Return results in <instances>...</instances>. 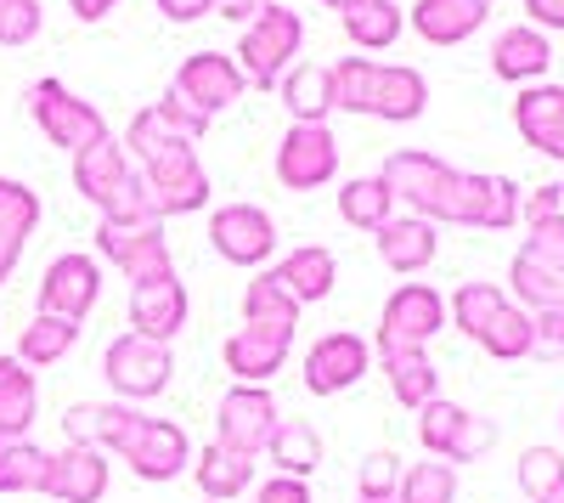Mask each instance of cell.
Returning a JSON list of instances; mask_svg holds the SVG:
<instances>
[{"instance_id":"obj_1","label":"cell","mask_w":564,"mask_h":503,"mask_svg":"<svg viewBox=\"0 0 564 503\" xmlns=\"http://www.w3.org/2000/svg\"><path fill=\"white\" fill-rule=\"evenodd\" d=\"M384 188L395 193V204H406V215L423 221H452V226H480V233H508L520 221V188L508 175H475V170H452L446 159L423 153V148H401L384 159Z\"/></svg>"},{"instance_id":"obj_2","label":"cell","mask_w":564,"mask_h":503,"mask_svg":"<svg viewBox=\"0 0 564 503\" xmlns=\"http://www.w3.org/2000/svg\"><path fill=\"white\" fill-rule=\"evenodd\" d=\"M300 45H305V23H300V12H294V7H282V0H271V7L238 34V57H231V63L243 68L249 85L276 90V79L294 68Z\"/></svg>"},{"instance_id":"obj_3","label":"cell","mask_w":564,"mask_h":503,"mask_svg":"<svg viewBox=\"0 0 564 503\" xmlns=\"http://www.w3.org/2000/svg\"><path fill=\"white\" fill-rule=\"evenodd\" d=\"M29 119H34V130L45 136V142L68 148V153H85V148L108 142V119L97 114V103L74 97L63 79H34L29 85Z\"/></svg>"},{"instance_id":"obj_4","label":"cell","mask_w":564,"mask_h":503,"mask_svg":"<svg viewBox=\"0 0 564 503\" xmlns=\"http://www.w3.org/2000/svg\"><path fill=\"white\" fill-rule=\"evenodd\" d=\"M170 374H175V351L159 345V340L119 334V340L102 351V379H108L113 402H124V407L159 402V396L170 390Z\"/></svg>"},{"instance_id":"obj_5","label":"cell","mask_w":564,"mask_h":503,"mask_svg":"<svg viewBox=\"0 0 564 503\" xmlns=\"http://www.w3.org/2000/svg\"><path fill=\"white\" fill-rule=\"evenodd\" d=\"M417 441H423L430 459H446L457 470V464L486 459V452L497 447V425L468 414V407H457V402H446V396H435L430 407H417Z\"/></svg>"},{"instance_id":"obj_6","label":"cell","mask_w":564,"mask_h":503,"mask_svg":"<svg viewBox=\"0 0 564 503\" xmlns=\"http://www.w3.org/2000/svg\"><path fill=\"white\" fill-rule=\"evenodd\" d=\"M441 329H446V295L430 283H401L379 311L372 351H430Z\"/></svg>"},{"instance_id":"obj_7","label":"cell","mask_w":564,"mask_h":503,"mask_svg":"<svg viewBox=\"0 0 564 503\" xmlns=\"http://www.w3.org/2000/svg\"><path fill=\"white\" fill-rule=\"evenodd\" d=\"M141 188H148V204L159 221L170 215H193L209 204V170L198 164V148H170V153H153L141 159Z\"/></svg>"},{"instance_id":"obj_8","label":"cell","mask_w":564,"mask_h":503,"mask_svg":"<svg viewBox=\"0 0 564 503\" xmlns=\"http://www.w3.org/2000/svg\"><path fill=\"white\" fill-rule=\"evenodd\" d=\"M282 425V407L265 385H231L215 407V441L243 452V459H265V441Z\"/></svg>"},{"instance_id":"obj_9","label":"cell","mask_w":564,"mask_h":503,"mask_svg":"<svg viewBox=\"0 0 564 503\" xmlns=\"http://www.w3.org/2000/svg\"><path fill=\"white\" fill-rule=\"evenodd\" d=\"M97 249L124 271L130 283H153L175 271L164 221H97Z\"/></svg>"},{"instance_id":"obj_10","label":"cell","mask_w":564,"mask_h":503,"mask_svg":"<svg viewBox=\"0 0 564 503\" xmlns=\"http://www.w3.org/2000/svg\"><path fill=\"white\" fill-rule=\"evenodd\" d=\"M193 452H198V447L186 441V430H181L175 419H148V414H141L135 430L119 441V459L130 464V475H135V481H153V486L186 475Z\"/></svg>"},{"instance_id":"obj_11","label":"cell","mask_w":564,"mask_h":503,"mask_svg":"<svg viewBox=\"0 0 564 503\" xmlns=\"http://www.w3.org/2000/svg\"><path fill=\"white\" fill-rule=\"evenodd\" d=\"M339 175V142L327 125H289L276 142V181L289 193H316Z\"/></svg>"},{"instance_id":"obj_12","label":"cell","mask_w":564,"mask_h":503,"mask_svg":"<svg viewBox=\"0 0 564 503\" xmlns=\"http://www.w3.org/2000/svg\"><path fill=\"white\" fill-rule=\"evenodd\" d=\"M175 97L193 108V114H204V119H215V114H226L231 103H243V90H249V79H243V68L231 63L226 52H193L181 68H175Z\"/></svg>"},{"instance_id":"obj_13","label":"cell","mask_w":564,"mask_h":503,"mask_svg":"<svg viewBox=\"0 0 564 503\" xmlns=\"http://www.w3.org/2000/svg\"><path fill=\"white\" fill-rule=\"evenodd\" d=\"M204 130H209V119L186 108L175 90H164L159 103H148V108L130 119L124 148H130L135 159H153V153H170V148H198Z\"/></svg>"},{"instance_id":"obj_14","label":"cell","mask_w":564,"mask_h":503,"mask_svg":"<svg viewBox=\"0 0 564 503\" xmlns=\"http://www.w3.org/2000/svg\"><path fill=\"white\" fill-rule=\"evenodd\" d=\"M97 300H102V266L90 260V255L68 249V255H57L52 266L40 271V311L45 317L85 323V317L97 311Z\"/></svg>"},{"instance_id":"obj_15","label":"cell","mask_w":564,"mask_h":503,"mask_svg":"<svg viewBox=\"0 0 564 503\" xmlns=\"http://www.w3.org/2000/svg\"><path fill=\"white\" fill-rule=\"evenodd\" d=\"M209 244L231 266H265L276 255V221L260 204H226L209 215Z\"/></svg>"},{"instance_id":"obj_16","label":"cell","mask_w":564,"mask_h":503,"mask_svg":"<svg viewBox=\"0 0 564 503\" xmlns=\"http://www.w3.org/2000/svg\"><path fill=\"white\" fill-rule=\"evenodd\" d=\"M372 368V345L350 329L339 334H322L311 351H305V390L311 396H345L350 385H361Z\"/></svg>"},{"instance_id":"obj_17","label":"cell","mask_w":564,"mask_h":503,"mask_svg":"<svg viewBox=\"0 0 564 503\" xmlns=\"http://www.w3.org/2000/svg\"><path fill=\"white\" fill-rule=\"evenodd\" d=\"M108 481H113L108 452L63 447V452H52V464H45L40 497H52V503H102L108 497Z\"/></svg>"},{"instance_id":"obj_18","label":"cell","mask_w":564,"mask_h":503,"mask_svg":"<svg viewBox=\"0 0 564 503\" xmlns=\"http://www.w3.org/2000/svg\"><path fill=\"white\" fill-rule=\"evenodd\" d=\"M186 311H193V300H186V283L175 271L153 278V283H130V334H141V340L170 345L186 329Z\"/></svg>"},{"instance_id":"obj_19","label":"cell","mask_w":564,"mask_h":503,"mask_svg":"<svg viewBox=\"0 0 564 503\" xmlns=\"http://www.w3.org/2000/svg\"><path fill=\"white\" fill-rule=\"evenodd\" d=\"M289 351H294V334L289 329H254V323H243L238 334L226 340L220 356H226V368H231V379H238V385H265V379L282 374Z\"/></svg>"},{"instance_id":"obj_20","label":"cell","mask_w":564,"mask_h":503,"mask_svg":"<svg viewBox=\"0 0 564 503\" xmlns=\"http://www.w3.org/2000/svg\"><path fill=\"white\" fill-rule=\"evenodd\" d=\"M430 108V79L406 63H372V90H367V114L390 119V125H412Z\"/></svg>"},{"instance_id":"obj_21","label":"cell","mask_w":564,"mask_h":503,"mask_svg":"<svg viewBox=\"0 0 564 503\" xmlns=\"http://www.w3.org/2000/svg\"><path fill=\"white\" fill-rule=\"evenodd\" d=\"M141 407L124 402H74L63 414V436L68 447H90V452H119V441L135 430Z\"/></svg>"},{"instance_id":"obj_22","label":"cell","mask_w":564,"mask_h":503,"mask_svg":"<svg viewBox=\"0 0 564 503\" xmlns=\"http://www.w3.org/2000/svg\"><path fill=\"white\" fill-rule=\"evenodd\" d=\"M513 125L536 153L564 164V85H525L513 103Z\"/></svg>"},{"instance_id":"obj_23","label":"cell","mask_w":564,"mask_h":503,"mask_svg":"<svg viewBox=\"0 0 564 503\" xmlns=\"http://www.w3.org/2000/svg\"><path fill=\"white\" fill-rule=\"evenodd\" d=\"M130 159H124V148L113 142H97V148H85V153H74V188L85 193V204H97L102 215L119 204V193L130 188Z\"/></svg>"},{"instance_id":"obj_24","label":"cell","mask_w":564,"mask_h":503,"mask_svg":"<svg viewBox=\"0 0 564 503\" xmlns=\"http://www.w3.org/2000/svg\"><path fill=\"white\" fill-rule=\"evenodd\" d=\"M491 18V0H412V34L430 45H463Z\"/></svg>"},{"instance_id":"obj_25","label":"cell","mask_w":564,"mask_h":503,"mask_svg":"<svg viewBox=\"0 0 564 503\" xmlns=\"http://www.w3.org/2000/svg\"><path fill=\"white\" fill-rule=\"evenodd\" d=\"M547 63H553V45H547V34L531 29V23L502 29L497 45H491V68H497V79H508V85H542Z\"/></svg>"},{"instance_id":"obj_26","label":"cell","mask_w":564,"mask_h":503,"mask_svg":"<svg viewBox=\"0 0 564 503\" xmlns=\"http://www.w3.org/2000/svg\"><path fill=\"white\" fill-rule=\"evenodd\" d=\"M271 278L289 289L300 306H316V300L334 295V283H339V260H334V249H322V244H300V249H289V255L276 260Z\"/></svg>"},{"instance_id":"obj_27","label":"cell","mask_w":564,"mask_h":503,"mask_svg":"<svg viewBox=\"0 0 564 503\" xmlns=\"http://www.w3.org/2000/svg\"><path fill=\"white\" fill-rule=\"evenodd\" d=\"M379 255H384V266L390 271H401V278H412V271H423L435 260V249H441V238H435V221H423V215H390L379 233Z\"/></svg>"},{"instance_id":"obj_28","label":"cell","mask_w":564,"mask_h":503,"mask_svg":"<svg viewBox=\"0 0 564 503\" xmlns=\"http://www.w3.org/2000/svg\"><path fill=\"white\" fill-rule=\"evenodd\" d=\"M193 481H198L204 503H238L254 486V459H243V452L209 441V447L193 452Z\"/></svg>"},{"instance_id":"obj_29","label":"cell","mask_w":564,"mask_h":503,"mask_svg":"<svg viewBox=\"0 0 564 503\" xmlns=\"http://www.w3.org/2000/svg\"><path fill=\"white\" fill-rule=\"evenodd\" d=\"M276 97L294 114V125H327V114H334V74L322 63H294L276 79Z\"/></svg>"},{"instance_id":"obj_30","label":"cell","mask_w":564,"mask_h":503,"mask_svg":"<svg viewBox=\"0 0 564 503\" xmlns=\"http://www.w3.org/2000/svg\"><path fill=\"white\" fill-rule=\"evenodd\" d=\"M372 356H379V368H384V379H390V396H395L401 407H412V414L441 396V374H435L430 351H372Z\"/></svg>"},{"instance_id":"obj_31","label":"cell","mask_w":564,"mask_h":503,"mask_svg":"<svg viewBox=\"0 0 564 503\" xmlns=\"http://www.w3.org/2000/svg\"><path fill=\"white\" fill-rule=\"evenodd\" d=\"M40 419V385L34 374L23 368L18 356H0V436L7 441H29Z\"/></svg>"},{"instance_id":"obj_32","label":"cell","mask_w":564,"mask_h":503,"mask_svg":"<svg viewBox=\"0 0 564 503\" xmlns=\"http://www.w3.org/2000/svg\"><path fill=\"white\" fill-rule=\"evenodd\" d=\"M322 436H316V425L311 419H282L276 425V436L265 441V459H271V470L276 475H294V481H311L316 470H322Z\"/></svg>"},{"instance_id":"obj_33","label":"cell","mask_w":564,"mask_h":503,"mask_svg":"<svg viewBox=\"0 0 564 503\" xmlns=\"http://www.w3.org/2000/svg\"><path fill=\"white\" fill-rule=\"evenodd\" d=\"M401 29H406V12L395 0H356L345 12V34H350L356 52H390L401 40Z\"/></svg>"},{"instance_id":"obj_34","label":"cell","mask_w":564,"mask_h":503,"mask_svg":"<svg viewBox=\"0 0 564 503\" xmlns=\"http://www.w3.org/2000/svg\"><path fill=\"white\" fill-rule=\"evenodd\" d=\"M300 300L289 295V289H282L276 278H271V271H254V278H249V289H243V323H254V329H300Z\"/></svg>"},{"instance_id":"obj_35","label":"cell","mask_w":564,"mask_h":503,"mask_svg":"<svg viewBox=\"0 0 564 503\" xmlns=\"http://www.w3.org/2000/svg\"><path fill=\"white\" fill-rule=\"evenodd\" d=\"M74 345H79V323L34 311V323H29L23 340H18V362H23V368H52V362H63Z\"/></svg>"},{"instance_id":"obj_36","label":"cell","mask_w":564,"mask_h":503,"mask_svg":"<svg viewBox=\"0 0 564 503\" xmlns=\"http://www.w3.org/2000/svg\"><path fill=\"white\" fill-rule=\"evenodd\" d=\"M339 215L356 226V233H379V226L395 215V193L384 188V175H356L339 188Z\"/></svg>"},{"instance_id":"obj_37","label":"cell","mask_w":564,"mask_h":503,"mask_svg":"<svg viewBox=\"0 0 564 503\" xmlns=\"http://www.w3.org/2000/svg\"><path fill=\"white\" fill-rule=\"evenodd\" d=\"M486 356H497V362H525L531 351H536V323H531V311L525 306H502L497 317H491V329L475 340Z\"/></svg>"},{"instance_id":"obj_38","label":"cell","mask_w":564,"mask_h":503,"mask_svg":"<svg viewBox=\"0 0 564 503\" xmlns=\"http://www.w3.org/2000/svg\"><path fill=\"white\" fill-rule=\"evenodd\" d=\"M45 464H52V452H45V447L0 436V497L40 492V486H45Z\"/></svg>"},{"instance_id":"obj_39","label":"cell","mask_w":564,"mask_h":503,"mask_svg":"<svg viewBox=\"0 0 564 503\" xmlns=\"http://www.w3.org/2000/svg\"><path fill=\"white\" fill-rule=\"evenodd\" d=\"M508 306V295L497 289V283H457V295L446 300V317L457 323V334H468V340H480L486 329H491V317Z\"/></svg>"},{"instance_id":"obj_40","label":"cell","mask_w":564,"mask_h":503,"mask_svg":"<svg viewBox=\"0 0 564 503\" xmlns=\"http://www.w3.org/2000/svg\"><path fill=\"white\" fill-rule=\"evenodd\" d=\"M395 503H457V470L446 459H423L401 470Z\"/></svg>"},{"instance_id":"obj_41","label":"cell","mask_w":564,"mask_h":503,"mask_svg":"<svg viewBox=\"0 0 564 503\" xmlns=\"http://www.w3.org/2000/svg\"><path fill=\"white\" fill-rule=\"evenodd\" d=\"M520 492L531 503H553L564 492V452L558 447H525L520 452Z\"/></svg>"},{"instance_id":"obj_42","label":"cell","mask_w":564,"mask_h":503,"mask_svg":"<svg viewBox=\"0 0 564 503\" xmlns=\"http://www.w3.org/2000/svg\"><path fill=\"white\" fill-rule=\"evenodd\" d=\"M34 226H40V199L23 188V181H7V175H0V238L29 244Z\"/></svg>"},{"instance_id":"obj_43","label":"cell","mask_w":564,"mask_h":503,"mask_svg":"<svg viewBox=\"0 0 564 503\" xmlns=\"http://www.w3.org/2000/svg\"><path fill=\"white\" fill-rule=\"evenodd\" d=\"M520 255H525L531 266H542L547 278H558V283H564V215H547V221L525 226Z\"/></svg>"},{"instance_id":"obj_44","label":"cell","mask_w":564,"mask_h":503,"mask_svg":"<svg viewBox=\"0 0 564 503\" xmlns=\"http://www.w3.org/2000/svg\"><path fill=\"white\" fill-rule=\"evenodd\" d=\"M508 289H513V300H520L525 311H542V306H553V300L564 295V283L547 278L542 266H531L525 255H513V266H508Z\"/></svg>"},{"instance_id":"obj_45","label":"cell","mask_w":564,"mask_h":503,"mask_svg":"<svg viewBox=\"0 0 564 503\" xmlns=\"http://www.w3.org/2000/svg\"><path fill=\"white\" fill-rule=\"evenodd\" d=\"M334 108L345 114H367V90H372V57H339L334 68Z\"/></svg>"},{"instance_id":"obj_46","label":"cell","mask_w":564,"mask_h":503,"mask_svg":"<svg viewBox=\"0 0 564 503\" xmlns=\"http://www.w3.org/2000/svg\"><path fill=\"white\" fill-rule=\"evenodd\" d=\"M401 470H406V464L395 459V452H367L361 470H356V497H395Z\"/></svg>"},{"instance_id":"obj_47","label":"cell","mask_w":564,"mask_h":503,"mask_svg":"<svg viewBox=\"0 0 564 503\" xmlns=\"http://www.w3.org/2000/svg\"><path fill=\"white\" fill-rule=\"evenodd\" d=\"M40 23H45L40 0H0V45H29Z\"/></svg>"},{"instance_id":"obj_48","label":"cell","mask_w":564,"mask_h":503,"mask_svg":"<svg viewBox=\"0 0 564 503\" xmlns=\"http://www.w3.org/2000/svg\"><path fill=\"white\" fill-rule=\"evenodd\" d=\"M547 215H564V188H553V181L520 199V221H525V226H536V221H547Z\"/></svg>"},{"instance_id":"obj_49","label":"cell","mask_w":564,"mask_h":503,"mask_svg":"<svg viewBox=\"0 0 564 503\" xmlns=\"http://www.w3.org/2000/svg\"><path fill=\"white\" fill-rule=\"evenodd\" d=\"M254 503H311V486L294 481V475H271L254 486Z\"/></svg>"},{"instance_id":"obj_50","label":"cell","mask_w":564,"mask_h":503,"mask_svg":"<svg viewBox=\"0 0 564 503\" xmlns=\"http://www.w3.org/2000/svg\"><path fill=\"white\" fill-rule=\"evenodd\" d=\"M153 7H159L170 23H198V18L215 12V0H153Z\"/></svg>"},{"instance_id":"obj_51","label":"cell","mask_w":564,"mask_h":503,"mask_svg":"<svg viewBox=\"0 0 564 503\" xmlns=\"http://www.w3.org/2000/svg\"><path fill=\"white\" fill-rule=\"evenodd\" d=\"M265 7H271V0H215V18H226V23H243V29H249V23H254Z\"/></svg>"},{"instance_id":"obj_52","label":"cell","mask_w":564,"mask_h":503,"mask_svg":"<svg viewBox=\"0 0 564 503\" xmlns=\"http://www.w3.org/2000/svg\"><path fill=\"white\" fill-rule=\"evenodd\" d=\"M531 29H564V0H525Z\"/></svg>"},{"instance_id":"obj_53","label":"cell","mask_w":564,"mask_h":503,"mask_svg":"<svg viewBox=\"0 0 564 503\" xmlns=\"http://www.w3.org/2000/svg\"><path fill=\"white\" fill-rule=\"evenodd\" d=\"M113 7H119V0H68V12H74L79 23H102Z\"/></svg>"},{"instance_id":"obj_54","label":"cell","mask_w":564,"mask_h":503,"mask_svg":"<svg viewBox=\"0 0 564 503\" xmlns=\"http://www.w3.org/2000/svg\"><path fill=\"white\" fill-rule=\"evenodd\" d=\"M18 260H23V244H12V238H0V283L18 271Z\"/></svg>"},{"instance_id":"obj_55","label":"cell","mask_w":564,"mask_h":503,"mask_svg":"<svg viewBox=\"0 0 564 503\" xmlns=\"http://www.w3.org/2000/svg\"><path fill=\"white\" fill-rule=\"evenodd\" d=\"M322 7H334V12H339V18H345V12H350V7H356V0H322Z\"/></svg>"},{"instance_id":"obj_56","label":"cell","mask_w":564,"mask_h":503,"mask_svg":"<svg viewBox=\"0 0 564 503\" xmlns=\"http://www.w3.org/2000/svg\"><path fill=\"white\" fill-rule=\"evenodd\" d=\"M356 503H395V497H356Z\"/></svg>"},{"instance_id":"obj_57","label":"cell","mask_w":564,"mask_h":503,"mask_svg":"<svg viewBox=\"0 0 564 503\" xmlns=\"http://www.w3.org/2000/svg\"><path fill=\"white\" fill-rule=\"evenodd\" d=\"M553 503H564V492H558V497H553Z\"/></svg>"},{"instance_id":"obj_58","label":"cell","mask_w":564,"mask_h":503,"mask_svg":"<svg viewBox=\"0 0 564 503\" xmlns=\"http://www.w3.org/2000/svg\"><path fill=\"white\" fill-rule=\"evenodd\" d=\"M558 311H564V295H558Z\"/></svg>"},{"instance_id":"obj_59","label":"cell","mask_w":564,"mask_h":503,"mask_svg":"<svg viewBox=\"0 0 564 503\" xmlns=\"http://www.w3.org/2000/svg\"><path fill=\"white\" fill-rule=\"evenodd\" d=\"M558 425H564V414H558Z\"/></svg>"}]
</instances>
